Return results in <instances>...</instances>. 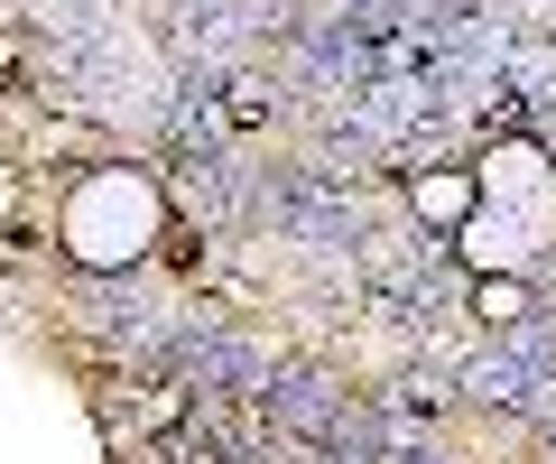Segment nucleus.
<instances>
[{
    "label": "nucleus",
    "mask_w": 556,
    "mask_h": 464,
    "mask_svg": "<svg viewBox=\"0 0 556 464\" xmlns=\"http://www.w3.org/2000/svg\"><path fill=\"white\" fill-rule=\"evenodd\" d=\"M408 204H417V223H437V233H464V223H473V204H482V177H473V167H417Z\"/></svg>",
    "instance_id": "nucleus-1"
},
{
    "label": "nucleus",
    "mask_w": 556,
    "mask_h": 464,
    "mask_svg": "<svg viewBox=\"0 0 556 464\" xmlns=\"http://www.w3.org/2000/svg\"><path fill=\"white\" fill-rule=\"evenodd\" d=\"M529 279H473V316L492 325V335H510V325H529Z\"/></svg>",
    "instance_id": "nucleus-2"
},
{
    "label": "nucleus",
    "mask_w": 556,
    "mask_h": 464,
    "mask_svg": "<svg viewBox=\"0 0 556 464\" xmlns=\"http://www.w3.org/2000/svg\"><path fill=\"white\" fill-rule=\"evenodd\" d=\"M10 214H20V177L0 167V233H10Z\"/></svg>",
    "instance_id": "nucleus-3"
}]
</instances>
